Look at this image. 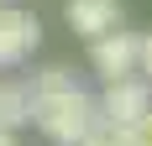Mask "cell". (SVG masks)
Wrapping results in <instances>:
<instances>
[{
	"mask_svg": "<svg viewBox=\"0 0 152 146\" xmlns=\"http://www.w3.org/2000/svg\"><path fill=\"white\" fill-rule=\"evenodd\" d=\"M94 120H100V110H94V99L79 84L58 89V94H31V125H37L53 146H79Z\"/></svg>",
	"mask_w": 152,
	"mask_h": 146,
	"instance_id": "6da1fadb",
	"label": "cell"
},
{
	"mask_svg": "<svg viewBox=\"0 0 152 146\" xmlns=\"http://www.w3.org/2000/svg\"><path fill=\"white\" fill-rule=\"evenodd\" d=\"M94 110H100V120H110V125H131L137 115H147L152 110V84L147 78H121V84H105V94L94 99Z\"/></svg>",
	"mask_w": 152,
	"mask_h": 146,
	"instance_id": "7a4b0ae2",
	"label": "cell"
},
{
	"mask_svg": "<svg viewBox=\"0 0 152 146\" xmlns=\"http://www.w3.org/2000/svg\"><path fill=\"white\" fill-rule=\"evenodd\" d=\"M89 63L105 84H121V78H137V31H110L100 42H89Z\"/></svg>",
	"mask_w": 152,
	"mask_h": 146,
	"instance_id": "3957f363",
	"label": "cell"
},
{
	"mask_svg": "<svg viewBox=\"0 0 152 146\" xmlns=\"http://www.w3.org/2000/svg\"><path fill=\"white\" fill-rule=\"evenodd\" d=\"M37 42H42V21H37L31 11L0 5V68H16Z\"/></svg>",
	"mask_w": 152,
	"mask_h": 146,
	"instance_id": "277c9868",
	"label": "cell"
},
{
	"mask_svg": "<svg viewBox=\"0 0 152 146\" xmlns=\"http://www.w3.org/2000/svg\"><path fill=\"white\" fill-rule=\"evenodd\" d=\"M68 26L79 31V37H89V42H100V37H110V31H121L126 11L121 0H68Z\"/></svg>",
	"mask_w": 152,
	"mask_h": 146,
	"instance_id": "5b68a950",
	"label": "cell"
},
{
	"mask_svg": "<svg viewBox=\"0 0 152 146\" xmlns=\"http://www.w3.org/2000/svg\"><path fill=\"white\" fill-rule=\"evenodd\" d=\"M31 120V89L26 84H0V131H11L16 125H26Z\"/></svg>",
	"mask_w": 152,
	"mask_h": 146,
	"instance_id": "8992f818",
	"label": "cell"
},
{
	"mask_svg": "<svg viewBox=\"0 0 152 146\" xmlns=\"http://www.w3.org/2000/svg\"><path fill=\"white\" fill-rule=\"evenodd\" d=\"M26 89L31 94H58V89H74V78H68V68H42Z\"/></svg>",
	"mask_w": 152,
	"mask_h": 146,
	"instance_id": "52a82bcc",
	"label": "cell"
},
{
	"mask_svg": "<svg viewBox=\"0 0 152 146\" xmlns=\"http://www.w3.org/2000/svg\"><path fill=\"white\" fill-rule=\"evenodd\" d=\"M79 146H126V136H121V125H110V120H94L89 131H84V141Z\"/></svg>",
	"mask_w": 152,
	"mask_h": 146,
	"instance_id": "ba28073f",
	"label": "cell"
},
{
	"mask_svg": "<svg viewBox=\"0 0 152 146\" xmlns=\"http://www.w3.org/2000/svg\"><path fill=\"white\" fill-rule=\"evenodd\" d=\"M121 136H126V146H152V110H147V115H137Z\"/></svg>",
	"mask_w": 152,
	"mask_h": 146,
	"instance_id": "9c48e42d",
	"label": "cell"
},
{
	"mask_svg": "<svg viewBox=\"0 0 152 146\" xmlns=\"http://www.w3.org/2000/svg\"><path fill=\"white\" fill-rule=\"evenodd\" d=\"M137 78H147V84H152V31H147V37H137Z\"/></svg>",
	"mask_w": 152,
	"mask_h": 146,
	"instance_id": "30bf717a",
	"label": "cell"
},
{
	"mask_svg": "<svg viewBox=\"0 0 152 146\" xmlns=\"http://www.w3.org/2000/svg\"><path fill=\"white\" fill-rule=\"evenodd\" d=\"M0 146H16V136H11V131H0Z\"/></svg>",
	"mask_w": 152,
	"mask_h": 146,
	"instance_id": "8fae6325",
	"label": "cell"
}]
</instances>
